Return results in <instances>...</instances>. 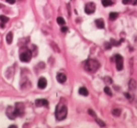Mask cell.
<instances>
[{"label":"cell","instance_id":"cell-1","mask_svg":"<svg viewBox=\"0 0 137 128\" xmlns=\"http://www.w3.org/2000/svg\"><path fill=\"white\" fill-rule=\"evenodd\" d=\"M68 114V108L67 105L64 103L60 102L57 105V108H56V118L57 121H63L66 119Z\"/></svg>","mask_w":137,"mask_h":128},{"label":"cell","instance_id":"cell-2","mask_svg":"<svg viewBox=\"0 0 137 128\" xmlns=\"http://www.w3.org/2000/svg\"><path fill=\"white\" fill-rule=\"evenodd\" d=\"M100 68V63L96 59H88L85 63V69L90 72H95Z\"/></svg>","mask_w":137,"mask_h":128},{"label":"cell","instance_id":"cell-3","mask_svg":"<svg viewBox=\"0 0 137 128\" xmlns=\"http://www.w3.org/2000/svg\"><path fill=\"white\" fill-rule=\"evenodd\" d=\"M32 59V53L30 50L24 48L23 51L20 53V60L23 62H29Z\"/></svg>","mask_w":137,"mask_h":128},{"label":"cell","instance_id":"cell-4","mask_svg":"<svg viewBox=\"0 0 137 128\" xmlns=\"http://www.w3.org/2000/svg\"><path fill=\"white\" fill-rule=\"evenodd\" d=\"M15 113L17 116H23L24 113V105L23 103H16L15 107H14Z\"/></svg>","mask_w":137,"mask_h":128},{"label":"cell","instance_id":"cell-5","mask_svg":"<svg viewBox=\"0 0 137 128\" xmlns=\"http://www.w3.org/2000/svg\"><path fill=\"white\" fill-rule=\"evenodd\" d=\"M95 10H96V5L93 3V2H88V3L86 5L85 7V12L87 13V14H92V13L95 12Z\"/></svg>","mask_w":137,"mask_h":128},{"label":"cell","instance_id":"cell-6","mask_svg":"<svg viewBox=\"0 0 137 128\" xmlns=\"http://www.w3.org/2000/svg\"><path fill=\"white\" fill-rule=\"evenodd\" d=\"M116 65L117 71H121L123 69V58L120 55H116Z\"/></svg>","mask_w":137,"mask_h":128},{"label":"cell","instance_id":"cell-7","mask_svg":"<svg viewBox=\"0 0 137 128\" xmlns=\"http://www.w3.org/2000/svg\"><path fill=\"white\" fill-rule=\"evenodd\" d=\"M6 114H7L8 118L10 119V120H14V119L17 117L16 113H15V110H14V108L12 106H9V107H8L7 110H6Z\"/></svg>","mask_w":137,"mask_h":128},{"label":"cell","instance_id":"cell-8","mask_svg":"<svg viewBox=\"0 0 137 128\" xmlns=\"http://www.w3.org/2000/svg\"><path fill=\"white\" fill-rule=\"evenodd\" d=\"M47 86V80L44 77H40V79H39V82H38V87L40 88V89H43L46 88Z\"/></svg>","mask_w":137,"mask_h":128},{"label":"cell","instance_id":"cell-9","mask_svg":"<svg viewBox=\"0 0 137 128\" xmlns=\"http://www.w3.org/2000/svg\"><path fill=\"white\" fill-rule=\"evenodd\" d=\"M57 79L59 83L63 84V83L66 82V80H67V76H66V75L63 74V72H59V74H57Z\"/></svg>","mask_w":137,"mask_h":128},{"label":"cell","instance_id":"cell-10","mask_svg":"<svg viewBox=\"0 0 137 128\" xmlns=\"http://www.w3.org/2000/svg\"><path fill=\"white\" fill-rule=\"evenodd\" d=\"M35 104L37 106H48V105H49L48 101L45 99H38V100H36Z\"/></svg>","mask_w":137,"mask_h":128},{"label":"cell","instance_id":"cell-11","mask_svg":"<svg viewBox=\"0 0 137 128\" xmlns=\"http://www.w3.org/2000/svg\"><path fill=\"white\" fill-rule=\"evenodd\" d=\"M95 24H96V26H97L99 28H104V22H103V20L97 19L96 21H95Z\"/></svg>","mask_w":137,"mask_h":128},{"label":"cell","instance_id":"cell-12","mask_svg":"<svg viewBox=\"0 0 137 128\" xmlns=\"http://www.w3.org/2000/svg\"><path fill=\"white\" fill-rule=\"evenodd\" d=\"M12 39H13V34H12V32H9L7 34V36H6L7 43H9V44H10V43H12Z\"/></svg>","mask_w":137,"mask_h":128},{"label":"cell","instance_id":"cell-13","mask_svg":"<svg viewBox=\"0 0 137 128\" xmlns=\"http://www.w3.org/2000/svg\"><path fill=\"white\" fill-rule=\"evenodd\" d=\"M79 93H80L81 95H83V96H87V95H88V90H87L86 88L82 87V88H80V89H79Z\"/></svg>","mask_w":137,"mask_h":128},{"label":"cell","instance_id":"cell-14","mask_svg":"<svg viewBox=\"0 0 137 128\" xmlns=\"http://www.w3.org/2000/svg\"><path fill=\"white\" fill-rule=\"evenodd\" d=\"M129 87L130 89H136V82L132 79H130V81L129 82Z\"/></svg>","mask_w":137,"mask_h":128},{"label":"cell","instance_id":"cell-15","mask_svg":"<svg viewBox=\"0 0 137 128\" xmlns=\"http://www.w3.org/2000/svg\"><path fill=\"white\" fill-rule=\"evenodd\" d=\"M112 114L114 116L118 117V116H120V114H121V110L119 108H114L112 110Z\"/></svg>","mask_w":137,"mask_h":128},{"label":"cell","instance_id":"cell-16","mask_svg":"<svg viewBox=\"0 0 137 128\" xmlns=\"http://www.w3.org/2000/svg\"><path fill=\"white\" fill-rule=\"evenodd\" d=\"M122 3L125 4V5H128V4L135 5L137 3V0H122Z\"/></svg>","mask_w":137,"mask_h":128},{"label":"cell","instance_id":"cell-17","mask_svg":"<svg viewBox=\"0 0 137 128\" xmlns=\"http://www.w3.org/2000/svg\"><path fill=\"white\" fill-rule=\"evenodd\" d=\"M117 17H118V13L117 12H111L110 15H109V18H110V20H112V21H115Z\"/></svg>","mask_w":137,"mask_h":128},{"label":"cell","instance_id":"cell-18","mask_svg":"<svg viewBox=\"0 0 137 128\" xmlns=\"http://www.w3.org/2000/svg\"><path fill=\"white\" fill-rule=\"evenodd\" d=\"M57 24H58V25H60V26H64V25L66 24L65 20H64L62 17H57Z\"/></svg>","mask_w":137,"mask_h":128},{"label":"cell","instance_id":"cell-19","mask_svg":"<svg viewBox=\"0 0 137 128\" xmlns=\"http://www.w3.org/2000/svg\"><path fill=\"white\" fill-rule=\"evenodd\" d=\"M102 5L104 7H108V6H112L113 5V2L111 0H102Z\"/></svg>","mask_w":137,"mask_h":128},{"label":"cell","instance_id":"cell-20","mask_svg":"<svg viewBox=\"0 0 137 128\" xmlns=\"http://www.w3.org/2000/svg\"><path fill=\"white\" fill-rule=\"evenodd\" d=\"M0 21H1L2 24H5L9 22V18L7 16H5V15H0Z\"/></svg>","mask_w":137,"mask_h":128},{"label":"cell","instance_id":"cell-21","mask_svg":"<svg viewBox=\"0 0 137 128\" xmlns=\"http://www.w3.org/2000/svg\"><path fill=\"white\" fill-rule=\"evenodd\" d=\"M104 92H105V93L108 94L109 96H112V92H111V89L109 87H105V88H104Z\"/></svg>","mask_w":137,"mask_h":128},{"label":"cell","instance_id":"cell-22","mask_svg":"<svg viewBox=\"0 0 137 128\" xmlns=\"http://www.w3.org/2000/svg\"><path fill=\"white\" fill-rule=\"evenodd\" d=\"M96 121H97V122L99 123V125H100V126H103V127L105 126V123H104L102 121H100V120H99V119H97V118H96Z\"/></svg>","mask_w":137,"mask_h":128},{"label":"cell","instance_id":"cell-23","mask_svg":"<svg viewBox=\"0 0 137 128\" xmlns=\"http://www.w3.org/2000/svg\"><path fill=\"white\" fill-rule=\"evenodd\" d=\"M88 113H89V114H90L92 117H94V118H97V116H96V113H95V112H94L92 109H89V110H88Z\"/></svg>","mask_w":137,"mask_h":128},{"label":"cell","instance_id":"cell-24","mask_svg":"<svg viewBox=\"0 0 137 128\" xmlns=\"http://www.w3.org/2000/svg\"><path fill=\"white\" fill-rule=\"evenodd\" d=\"M104 81H105L106 84H111V83H112V79H111L110 77H105V78H104Z\"/></svg>","mask_w":137,"mask_h":128},{"label":"cell","instance_id":"cell-25","mask_svg":"<svg viewBox=\"0 0 137 128\" xmlns=\"http://www.w3.org/2000/svg\"><path fill=\"white\" fill-rule=\"evenodd\" d=\"M52 46H53V49L54 50V51H57V52H59V51H60V50L58 49V47H57V44H56V45H54V43H52Z\"/></svg>","mask_w":137,"mask_h":128},{"label":"cell","instance_id":"cell-26","mask_svg":"<svg viewBox=\"0 0 137 128\" xmlns=\"http://www.w3.org/2000/svg\"><path fill=\"white\" fill-rule=\"evenodd\" d=\"M68 27H66V26H62L61 27V32H63V33H66L68 31Z\"/></svg>","mask_w":137,"mask_h":128},{"label":"cell","instance_id":"cell-27","mask_svg":"<svg viewBox=\"0 0 137 128\" xmlns=\"http://www.w3.org/2000/svg\"><path fill=\"white\" fill-rule=\"evenodd\" d=\"M125 96H126V97H127V98L129 99V100H131V98H132V96L130 95V94L128 93V92H126V93H125Z\"/></svg>","mask_w":137,"mask_h":128},{"label":"cell","instance_id":"cell-28","mask_svg":"<svg viewBox=\"0 0 137 128\" xmlns=\"http://www.w3.org/2000/svg\"><path fill=\"white\" fill-rule=\"evenodd\" d=\"M8 3H10V4H14L15 3V0H6Z\"/></svg>","mask_w":137,"mask_h":128},{"label":"cell","instance_id":"cell-29","mask_svg":"<svg viewBox=\"0 0 137 128\" xmlns=\"http://www.w3.org/2000/svg\"><path fill=\"white\" fill-rule=\"evenodd\" d=\"M10 128H13V127H14V128H16L17 126H16V125H10Z\"/></svg>","mask_w":137,"mask_h":128}]
</instances>
